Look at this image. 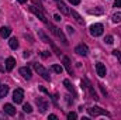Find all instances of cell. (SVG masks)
<instances>
[{"label":"cell","mask_w":121,"mask_h":120,"mask_svg":"<svg viewBox=\"0 0 121 120\" xmlns=\"http://www.w3.org/2000/svg\"><path fill=\"white\" fill-rule=\"evenodd\" d=\"M32 66H34L35 72H37L38 75H41V76H42L45 81H49V79H51V78H49V72H48V71H47V69H45V68L41 65V64H38V62H34V64H32Z\"/></svg>","instance_id":"cell-1"},{"label":"cell","mask_w":121,"mask_h":120,"mask_svg":"<svg viewBox=\"0 0 121 120\" xmlns=\"http://www.w3.org/2000/svg\"><path fill=\"white\" fill-rule=\"evenodd\" d=\"M87 112H89V115H90V116H93V117L100 116V115H104V116L110 117V113H108V112H106L104 109L99 107V106H91V107H89V109H87Z\"/></svg>","instance_id":"cell-2"},{"label":"cell","mask_w":121,"mask_h":120,"mask_svg":"<svg viewBox=\"0 0 121 120\" xmlns=\"http://www.w3.org/2000/svg\"><path fill=\"white\" fill-rule=\"evenodd\" d=\"M47 26L51 28V31H52V32H54V34H55V35L59 38V40L62 41V42H63V44H68V40H66V37L63 35V32H62V31L58 28V27H55V26H54V24H51V23H48Z\"/></svg>","instance_id":"cell-3"},{"label":"cell","mask_w":121,"mask_h":120,"mask_svg":"<svg viewBox=\"0 0 121 120\" xmlns=\"http://www.w3.org/2000/svg\"><path fill=\"white\" fill-rule=\"evenodd\" d=\"M103 30H104V27H103L101 24H93V26H90V34L93 37L101 35V34H103Z\"/></svg>","instance_id":"cell-4"},{"label":"cell","mask_w":121,"mask_h":120,"mask_svg":"<svg viewBox=\"0 0 121 120\" xmlns=\"http://www.w3.org/2000/svg\"><path fill=\"white\" fill-rule=\"evenodd\" d=\"M30 10L32 11V13H34V14H35V16H37V17H38V18H39V20H41V21H42V23L48 24V21H47V17H45V14H44V13H42V11H41L39 9H37L35 6H30Z\"/></svg>","instance_id":"cell-5"},{"label":"cell","mask_w":121,"mask_h":120,"mask_svg":"<svg viewBox=\"0 0 121 120\" xmlns=\"http://www.w3.org/2000/svg\"><path fill=\"white\" fill-rule=\"evenodd\" d=\"M23 97H24V90L20 89V88L14 90V93H13V100H14L16 103H21V102H23Z\"/></svg>","instance_id":"cell-6"},{"label":"cell","mask_w":121,"mask_h":120,"mask_svg":"<svg viewBox=\"0 0 121 120\" xmlns=\"http://www.w3.org/2000/svg\"><path fill=\"white\" fill-rule=\"evenodd\" d=\"M75 52H76V54H79V55L86 57V55L89 54V48H87V45H86V44H79V45L75 48Z\"/></svg>","instance_id":"cell-7"},{"label":"cell","mask_w":121,"mask_h":120,"mask_svg":"<svg viewBox=\"0 0 121 120\" xmlns=\"http://www.w3.org/2000/svg\"><path fill=\"white\" fill-rule=\"evenodd\" d=\"M37 106H38V109H39V112L41 113H44L47 109H48V102L45 100V99H42V97H37Z\"/></svg>","instance_id":"cell-8"},{"label":"cell","mask_w":121,"mask_h":120,"mask_svg":"<svg viewBox=\"0 0 121 120\" xmlns=\"http://www.w3.org/2000/svg\"><path fill=\"white\" fill-rule=\"evenodd\" d=\"M56 1V4H58V9L60 10V13L62 14H65V16H68V14H70V10L68 9V6L62 1V0H55Z\"/></svg>","instance_id":"cell-9"},{"label":"cell","mask_w":121,"mask_h":120,"mask_svg":"<svg viewBox=\"0 0 121 120\" xmlns=\"http://www.w3.org/2000/svg\"><path fill=\"white\" fill-rule=\"evenodd\" d=\"M96 72H97V75L99 76H106V66H104V64H101V62H97L96 64Z\"/></svg>","instance_id":"cell-10"},{"label":"cell","mask_w":121,"mask_h":120,"mask_svg":"<svg viewBox=\"0 0 121 120\" xmlns=\"http://www.w3.org/2000/svg\"><path fill=\"white\" fill-rule=\"evenodd\" d=\"M3 110H4V113H7L9 116H14V115H16V107H14L13 105H10V103H6L4 107H3Z\"/></svg>","instance_id":"cell-11"},{"label":"cell","mask_w":121,"mask_h":120,"mask_svg":"<svg viewBox=\"0 0 121 120\" xmlns=\"http://www.w3.org/2000/svg\"><path fill=\"white\" fill-rule=\"evenodd\" d=\"M62 61H63V66L66 68L68 74H69V75H73V71H72V65H70V61H69V58H68V57H63V58H62Z\"/></svg>","instance_id":"cell-12"},{"label":"cell","mask_w":121,"mask_h":120,"mask_svg":"<svg viewBox=\"0 0 121 120\" xmlns=\"http://www.w3.org/2000/svg\"><path fill=\"white\" fill-rule=\"evenodd\" d=\"M20 74L23 75V78H26V79H31V69L30 68H27V66H23V68H20Z\"/></svg>","instance_id":"cell-13"},{"label":"cell","mask_w":121,"mask_h":120,"mask_svg":"<svg viewBox=\"0 0 121 120\" xmlns=\"http://www.w3.org/2000/svg\"><path fill=\"white\" fill-rule=\"evenodd\" d=\"M14 65H16V60H14V58L9 57V58L6 60V69H7V71H11V69L14 68Z\"/></svg>","instance_id":"cell-14"},{"label":"cell","mask_w":121,"mask_h":120,"mask_svg":"<svg viewBox=\"0 0 121 120\" xmlns=\"http://www.w3.org/2000/svg\"><path fill=\"white\" fill-rule=\"evenodd\" d=\"M10 34H11V28H10V27H1V28H0V37L7 38Z\"/></svg>","instance_id":"cell-15"},{"label":"cell","mask_w":121,"mask_h":120,"mask_svg":"<svg viewBox=\"0 0 121 120\" xmlns=\"http://www.w3.org/2000/svg\"><path fill=\"white\" fill-rule=\"evenodd\" d=\"M70 14H72V17H73V18H75V20L78 21V24H80V26H83V24H85L83 18H82V17H80V16H79V14H78V13H76L75 10H72V11H70Z\"/></svg>","instance_id":"cell-16"},{"label":"cell","mask_w":121,"mask_h":120,"mask_svg":"<svg viewBox=\"0 0 121 120\" xmlns=\"http://www.w3.org/2000/svg\"><path fill=\"white\" fill-rule=\"evenodd\" d=\"M38 35H39V38H41V40H42L44 42H48V44L51 42L49 37H47V34H45V32H44L42 30H38Z\"/></svg>","instance_id":"cell-17"},{"label":"cell","mask_w":121,"mask_h":120,"mask_svg":"<svg viewBox=\"0 0 121 120\" xmlns=\"http://www.w3.org/2000/svg\"><path fill=\"white\" fill-rule=\"evenodd\" d=\"M9 45H10V48H13V50H17V48H18V40H17V38H10V41H9Z\"/></svg>","instance_id":"cell-18"},{"label":"cell","mask_w":121,"mask_h":120,"mask_svg":"<svg viewBox=\"0 0 121 120\" xmlns=\"http://www.w3.org/2000/svg\"><path fill=\"white\" fill-rule=\"evenodd\" d=\"M7 93H9V86L7 85H0V99L4 97Z\"/></svg>","instance_id":"cell-19"},{"label":"cell","mask_w":121,"mask_h":120,"mask_svg":"<svg viewBox=\"0 0 121 120\" xmlns=\"http://www.w3.org/2000/svg\"><path fill=\"white\" fill-rule=\"evenodd\" d=\"M51 69H52L54 72H56V74H62V71H63V68H62L60 65H58V64H54V65L51 66Z\"/></svg>","instance_id":"cell-20"},{"label":"cell","mask_w":121,"mask_h":120,"mask_svg":"<svg viewBox=\"0 0 121 120\" xmlns=\"http://www.w3.org/2000/svg\"><path fill=\"white\" fill-rule=\"evenodd\" d=\"M89 14L100 16V14H103V9H91V10H89Z\"/></svg>","instance_id":"cell-21"},{"label":"cell","mask_w":121,"mask_h":120,"mask_svg":"<svg viewBox=\"0 0 121 120\" xmlns=\"http://www.w3.org/2000/svg\"><path fill=\"white\" fill-rule=\"evenodd\" d=\"M113 21H114V23H120L121 21V13L120 11L116 13V14H113Z\"/></svg>","instance_id":"cell-22"},{"label":"cell","mask_w":121,"mask_h":120,"mask_svg":"<svg viewBox=\"0 0 121 120\" xmlns=\"http://www.w3.org/2000/svg\"><path fill=\"white\" fill-rule=\"evenodd\" d=\"M63 85L66 86V89L69 90V92H73V86L70 85V82H69L68 79H65V81H63Z\"/></svg>","instance_id":"cell-23"},{"label":"cell","mask_w":121,"mask_h":120,"mask_svg":"<svg viewBox=\"0 0 121 120\" xmlns=\"http://www.w3.org/2000/svg\"><path fill=\"white\" fill-rule=\"evenodd\" d=\"M49 44H51V47H52V50H54V52H55V54H56L58 57H60V51H59V50H58V47H56V45H55V44H54L52 41H51Z\"/></svg>","instance_id":"cell-24"},{"label":"cell","mask_w":121,"mask_h":120,"mask_svg":"<svg viewBox=\"0 0 121 120\" xmlns=\"http://www.w3.org/2000/svg\"><path fill=\"white\" fill-rule=\"evenodd\" d=\"M104 42H106V44H113V42H114V38H113V35H106V38H104Z\"/></svg>","instance_id":"cell-25"},{"label":"cell","mask_w":121,"mask_h":120,"mask_svg":"<svg viewBox=\"0 0 121 120\" xmlns=\"http://www.w3.org/2000/svg\"><path fill=\"white\" fill-rule=\"evenodd\" d=\"M23 110H24L26 113H31V112H32V107H31V105H28V103H26V105L23 106Z\"/></svg>","instance_id":"cell-26"},{"label":"cell","mask_w":121,"mask_h":120,"mask_svg":"<svg viewBox=\"0 0 121 120\" xmlns=\"http://www.w3.org/2000/svg\"><path fill=\"white\" fill-rule=\"evenodd\" d=\"M68 119H69V120L78 119V115H76V113H73V112H70V113H68Z\"/></svg>","instance_id":"cell-27"},{"label":"cell","mask_w":121,"mask_h":120,"mask_svg":"<svg viewBox=\"0 0 121 120\" xmlns=\"http://www.w3.org/2000/svg\"><path fill=\"white\" fill-rule=\"evenodd\" d=\"M113 54L118 58V61H120V64H121V51H118V50H114V51H113Z\"/></svg>","instance_id":"cell-28"},{"label":"cell","mask_w":121,"mask_h":120,"mask_svg":"<svg viewBox=\"0 0 121 120\" xmlns=\"http://www.w3.org/2000/svg\"><path fill=\"white\" fill-rule=\"evenodd\" d=\"M65 100H66V103H68L69 106H70V105H72V102H73V100H70V96H65Z\"/></svg>","instance_id":"cell-29"},{"label":"cell","mask_w":121,"mask_h":120,"mask_svg":"<svg viewBox=\"0 0 121 120\" xmlns=\"http://www.w3.org/2000/svg\"><path fill=\"white\" fill-rule=\"evenodd\" d=\"M69 3H70V4H73V6H78V4L80 3V0H69Z\"/></svg>","instance_id":"cell-30"},{"label":"cell","mask_w":121,"mask_h":120,"mask_svg":"<svg viewBox=\"0 0 121 120\" xmlns=\"http://www.w3.org/2000/svg\"><path fill=\"white\" fill-rule=\"evenodd\" d=\"M66 30H68V32H69V34H73V27H70V26H68V27H66Z\"/></svg>","instance_id":"cell-31"},{"label":"cell","mask_w":121,"mask_h":120,"mask_svg":"<svg viewBox=\"0 0 121 120\" xmlns=\"http://www.w3.org/2000/svg\"><path fill=\"white\" fill-rule=\"evenodd\" d=\"M114 7H121V0H116L114 1Z\"/></svg>","instance_id":"cell-32"},{"label":"cell","mask_w":121,"mask_h":120,"mask_svg":"<svg viewBox=\"0 0 121 120\" xmlns=\"http://www.w3.org/2000/svg\"><path fill=\"white\" fill-rule=\"evenodd\" d=\"M99 86H100V89H101V92H103V95H107V92L104 90V88H103V85H101V83H99Z\"/></svg>","instance_id":"cell-33"},{"label":"cell","mask_w":121,"mask_h":120,"mask_svg":"<svg viewBox=\"0 0 121 120\" xmlns=\"http://www.w3.org/2000/svg\"><path fill=\"white\" fill-rule=\"evenodd\" d=\"M48 55H49V52H48V51H42V57H44V58H47Z\"/></svg>","instance_id":"cell-34"},{"label":"cell","mask_w":121,"mask_h":120,"mask_svg":"<svg viewBox=\"0 0 121 120\" xmlns=\"http://www.w3.org/2000/svg\"><path fill=\"white\" fill-rule=\"evenodd\" d=\"M49 119H52V120H56L58 117H56V115H49Z\"/></svg>","instance_id":"cell-35"},{"label":"cell","mask_w":121,"mask_h":120,"mask_svg":"<svg viewBox=\"0 0 121 120\" xmlns=\"http://www.w3.org/2000/svg\"><path fill=\"white\" fill-rule=\"evenodd\" d=\"M54 18H55L56 21H60V17H59V16H58V14H55V16H54Z\"/></svg>","instance_id":"cell-36"},{"label":"cell","mask_w":121,"mask_h":120,"mask_svg":"<svg viewBox=\"0 0 121 120\" xmlns=\"http://www.w3.org/2000/svg\"><path fill=\"white\" fill-rule=\"evenodd\" d=\"M28 57H30V52H28V51H26V52H24V58H28Z\"/></svg>","instance_id":"cell-37"},{"label":"cell","mask_w":121,"mask_h":120,"mask_svg":"<svg viewBox=\"0 0 121 120\" xmlns=\"http://www.w3.org/2000/svg\"><path fill=\"white\" fill-rule=\"evenodd\" d=\"M39 89H41V92H44V93H48V92H47V89H45V88H42V86H41Z\"/></svg>","instance_id":"cell-38"},{"label":"cell","mask_w":121,"mask_h":120,"mask_svg":"<svg viewBox=\"0 0 121 120\" xmlns=\"http://www.w3.org/2000/svg\"><path fill=\"white\" fill-rule=\"evenodd\" d=\"M17 1H18V3H26L27 0H17Z\"/></svg>","instance_id":"cell-39"}]
</instances>
